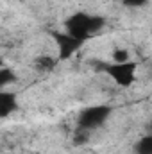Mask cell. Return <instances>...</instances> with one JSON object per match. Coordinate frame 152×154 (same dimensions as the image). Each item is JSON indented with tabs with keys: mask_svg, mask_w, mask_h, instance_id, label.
<instances>
[{
	"mask_svg": "<svg viewBox=\"0 0 152 154\" xmlns=\"http://www.w3.org/2000/svg\"><path fill=\"white\" fill-rule=\"evenodd\" d=\"M63 25H65V31L68 34H72L74 38L86 43L91 38H97L106 29L108 22L100 14H91L86 11H75L63 22Z\"/></svg>",
	"mask_w": 152,
	"mask_h": 154,
	"instance_id": "cell-1",
	"label": "cell"
},
{
	"mask_svg": "<svg viewBox=\"0 0 152 154\" xmlns=\"http://www.w3.org/2000/svg\"><path fill=\"white\" fill-rule=\"evenodd\" d=\"M95 68L109 77L116 86L120 88H131L136 81V70L138 63L136 61H127V63H114V61H95Z\"/></svg>",
	"mask_w": 152,
	"mask_h": 154,
	"instance_id": "cell-2",
	"label": "cell"
},
{
	"mask_svg": "<svg viewBox=\"0 0 152 154\" xmlns=\"http://www.w3.org/2000/svg\"><path fill=\"white\" fill-rule=\"evenodd\" d=\"M113 115V108L108 104H97V106H88L84 108L77 116V129L84 133H91L95 129H100L106 125L109 116Z\"/></svg>",
	"mask_w": 152,
	"mask_h": 154,
	"instance_id": "cell-3",
	"label": "cell"
},
{
	"mask_svg": "<svg viewBox=\"0 0 152 154\" xmlns=\"http://www.w3.org/2000/svg\"><path fill=\"white\" fill-rule=\"evenodd\" d=\"M48 34H50V38L54 39V43L57 47V59L59 61L72 59L84 45L81 39L74 38L66 31H48Z\"/></svg>",
	"mask_w": 152,
	"mask_h": 154,
	"instance_id": "cell-4",
	"label": "cell"
},
{
	"mask_svg": "<svg viewBox=\"0 0 152 154\" xmlns=\"http://www.w3.org/2000/svg\"><path fill=\"white\" fill-rule=\"evenodd\" d=\"M18 109V99L14 91L0 90V118H7Z\"/></svg>",
	"mask_w": 152,
	"mask_h": 154,
	"instance_id": "cell-5",
	"label": "cell"
},
{
	"mask_svg": "<svg viewBox=\"0 0 152 154\" xmlns=\"http://www.w3.org/2000/svg\"><path fill=\"white\" fill-rule=\"evenodd\" d=\"M59 59L57 56H50V54H39L32 59V68L38 74H50L56 66H57Z\"/></svg>",
	"mask_w": 152,
	"mask_h": 154,
	"instance_id": "cell-6",
	"label": "cell"
},
{
	"mask_svg": "<svg viewBox=\"0 0 152 154\" xmlns=\"http://www.w3.org/2000/svg\"><path fill=\"white\" fill-rule=\"evenodd\" d=\"M134 154H152V133H147L138 138V142L132 147Z\"/></svg>",
	"mask_w": 152,
	"mask_h": 154,
	"instance_id": "cell-7",
	"label": "cell"
},
{
	"mask_svg": "<svg viewBox=\"0 0 152 154\" xmlns=\"http://www.w3.org/2000/svg\"><path fill=\"white\" fill-rule=\"evenodd\" d=\"M13 82H16V74L9 66H2L0 68V90H5Z\"/></svg>",
	"mask_w": 152,
	"mask_h": 154,
	"instance_id": "cell-8",
	"label": "cell"
},
{
	"mask_svg": "<svg viewBox=\"0 0 152 154\" xmlns=\"http://www.w3.org/2000/svg\"><path fill=\"white\" fill-rule=\"evenodd\" d=\"M111 61H114V63H127V61H131L129 48H125V47H114L113 54H111Z\"/></svg>",
	"mask_w": 152,
	"mask_h": 154,
	"instance_id": "cell-9",
	"label": "cell"
},
{
	"mask_svg": "<svg viewBox=\"0 0 152 154\" xmlns=\"http://www.w3.org/2000/svg\"><path fill=\"white\" fill-rule=\"evenodd\" d=\"M122 5L125 7H131V9H138V7H145L150 0H120Z\"/></svg>",
	"mask_w": 152,
	"mask_h": 154,
	"instance_id": "cell-10",
	"label": "cell"
},
{
	"mask_svg": "<svg viewBox=\"0 0 152 154\" xmlns=\"http://www.w3.org/2000/svg\"><path fill=\"white\" fill-rule=\"evenodd\" d=\"M149 133H152V120H150V124H149Z\"/></svg>",
	"mask_w": 152,
	"mask_h": 154,
	"instance_id": "cell-11",
	"label": "cell"
}]
</instances>
